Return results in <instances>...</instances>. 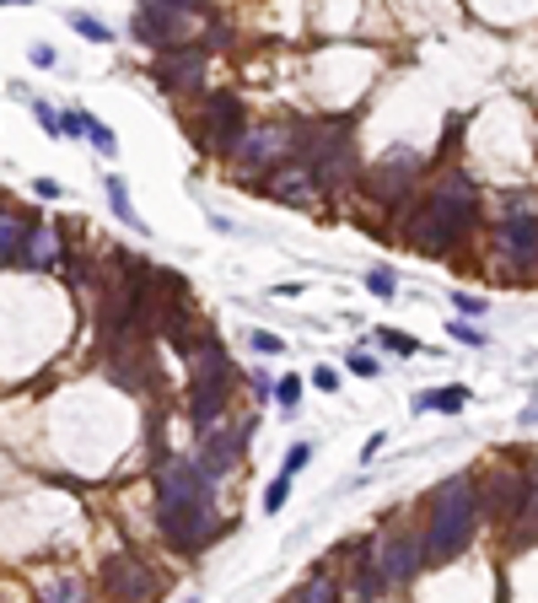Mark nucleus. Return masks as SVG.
Here are the masks:
<instances>
[{
    "label": "nucleus",
    "instance_id": "obj_1",
    "mask_svg": "<svg viewBox=\"0 0 538 603\" xmlns=\"http://www.w3.org/2000/svg\"><path fill=\"white\" fill-rule=\"evenodd\" d=\"M474 496H480V491H474L469 474H458V480H447V485L431 491V501H426V528H420V555H426V566H447L453 555L469 550V539H474V528H480V501H474Z\"/></svg>",
    "mask_w": 538,
    "mask_h": 603
},
{
    "label": "nucleus",
    "instance_id": "obj_2",
    "mask_svg": "<svg viewBox=\"0 0 538 603\" xmlns=\"http://www.w3.org/2000/svg\"><path fill=\"white\" fill-rule=\"evenodd\" d=\"M474 210H480V194L463 173H447L415 210H410V243L426 248V253H453V243L474 226Z\"/></svg>",
    "mask_w": 538,
    "mask_h": 603
},
{
    "label": "nucleus",
    "instance_id": "obj_3",
    "mask_svg": "<svg viewBox=\"0 0 538 603\" xmlns=\"http://www.w3.org/2000/svg\"><path fill=\"white\" fill-rule=\"evenodd\" d=\"M426 167V156L420 151H410V146H393L383 162H372L366 173H361V189L377 200V205H404L410 200V189H415V173Z\"/></svg>",
    "mask_w": 538,
    "mask_h": 603
},
{
    "label": "nucleus",
    "instance_id": "obj_4",
    "mask_svg": "<svg viewBox=\"0 0 538 603\" xmlns=\"http://www.w3.org/2000/svg\"><path fill=\"white\" fill-rule=\"evenodd\" d=\"M172 507H216V480L194 458H167L156 474V512Z\"/></svg>",
    "mask_w": 538,
    "mask_h": 603
},
{
    "label": "nucleus",
    "instance_id": "obj_5",
    "mask_svg": "<svg viewBox=\"0 0 538 603\" xmlns=\"http://www.w3.org/2000/svg\"><path fill=\"white\" fill-rule=\"evenodd\" d=\"M156 528H162V539L178 555H194V550H205L210 539L226 534V523L216 518V507H172V512H156Z\"/></svg>",
    "mask_w": 538,
    "mask_h": 603
},
{
    "label": "nucleus",
    "instance_id": "obj_6",
    "mask_svg": "<svg viewBox=\"0 0 538 603\" xmlns=\"http://www.w3.org/2000/svg\"><path fill=\"white\" fill-rule=\"evenodd\" d=\"M102 588H108L113 603H151L162 593V577L135 555H108L102 561Z\"/></svg>",
    "mask_w": 538,
    "mask_h": 603
},
{
    "label": "nucleus",
    "instance_id": "obj_7",
    "mask_svg": "<svg viewBox=\"0 0 538 603\" xmlns=\"http://www.w3.org/2000/svg\"><path fill=\"white\" fill-rule=\"evenodd\" d=\"M372 561H377V572H383V582H388V588H393V582H410V577H420V572H426L420 534H410V528H388Z\"/></svg>",
    "mask_w": 538,
    "mask_h": 603
},
{
    "label": "nucleus",
    "instance_id": "obj_8",
    "mask_svg": "<svg viewBox=\"0 0 538 603\" xmlns=\"http://www.w3.org/2000/svg\"><path fill=\"white\" fill-rule=\"evenodd\" d=\"M232 156H237L243 167H280L286 156H296V129H280V124H269V129H243V140L232 146Z\"/></svg>",
    "mask_w": 538,
    "mask_h": 603
},
{
    "label": "nucleus",
    "instance_id": "obj_9",
    "mask_svg": "<svg viewBox=\"0 0 538 603\" xmlns=\"http://www.w3.org/2000/svg\"><path fill=\"white\" fill-rule=\"evenodd\" d=\"M474 501H480V512H485L490 523L512 528V523L523 518V501H528V480H523V474H512V469H496V474L485 480V496H474Z\"/></svg>",
    "mask_w": 538,
    "mask_h": 603
},
{
    "label": "nucleus",
    "instance_id": "obj_10",
    "mask_svg": "<svg viewBox=\"0 0 538 603\" xmlns=\"http://www.w3.org/2000/svg\"><path fill=\"white\" fill-rule=\"evenodd\" d=\"M199 135H205L210 151H232V146L243 140V102H237V92H210V97H205V124H199Z\"/></svg>",
    "mask_w": 538,
    "mask_h": 603
},
{
    "label": "nucleus",
    "instance_id": "obj_11",
    "mask_svg": "<svg viewBox=\"0 0 538 603\" xmlns=\"http://www.w3.org/2000/svg\"><path fill=\"white\" fill-rule=\"evenodd\" d=\"M496 248L512 259V264H523V270H534L538 264V216H507L501 226H496Z\"/></svg>",
    "mask_w": 538,
    "mask_h": 603
},
{
    "label": "nucleus",
    "instance_id": "obj_12",
    "mask_svg": "<svg viewBox=\"0 0 538 603\" xmlns=\"http://www.w3.org/2000/svg\"><path fill=\"white\" fill-rule=\"evenodd\" d=\"M199 75H205V49H199V43H194V49H167V54L156 59L162 92H194Z\"/></svg>",
    "mask_w": 538,
    "mask_h": 603
},
{
    "label": "nucleus",
    "instance_id": "obj_13",
    "mask_svg": "<svg viewBox=\"0 0 538 603\" xmlns=\"http://www.w3.org/2000/svg\"><path fill=\"white\" fill-rule=\"evenodd\" d=\"M135 38H140V43H151V49L178 43V38H183V11H167V5L146 0V11L135 16Z\"/></svg>",
    "mask_w": 538,
    "mask_h": 603
},
{
    "label": "nucleus",
    "instance_id": "obj_14",
    "mask_svg": "<svg viewBox=\"0 0 538 603\" xmlns=\"http://www.w3.org/2000/svg\"><path fill=\"white\" fill-rule=\"evenodd\" d=\"M243 442H248V437H237V431H216V437L205 442V453H199L194 464H199V469H205L210 480H221V474H226V469H232L237 458H243Z\"/></svg>",
    "mask_w": 538,
    "mask_h": 603
},
{
    "label": "nucleus",
    "instance_id": "obj_15",
    "mask_svg": "<svg viewBox=\"0 0 538 603\" xmlns=\"http://www.w3.org/2000/svg\"><path fill=\"white\" fill-rule=\"evenodd\" d=\"M226 388L232 383H189V421L205 431V426H216V415L226 410Z\"/></svg>",
    "mask_w": 538,
    "mask_h": 603
},
{
    "label": "nucleus",
    "instance_id": "obj_16",
    "mask_svg": "<svg viewBox=\"0 0 538 603\" xmlns=\"http://www.w3.org/2000/svg\"><path fill=\"white\" fill-rule=\"evenodd\" d=\"M65 253H59V232L54 226H43V221H32V232H27V243H22V264H32V270H54Z\"/></svg>",
    "mask_w": 538,
    "mask_h": 603
},
{
    "label": "nucleus",
    "instance_id": "obj_17",
    "mask_svg": "<svg viewBox=\"0 0 538 603\" xmlns=\"http://www.w3.org/2000/svg\"><path fill=\"white\" fill-rule=\"evenodd\" d=\"M269 194H275V200H286V205H313V200H318V189H313L307 167H275Z\"/></svg>",
    "mask_w": 538,
    "mask_h": 603
},
{
    "label": "nucleus",
    "instance_id": "obj_18",
    "mask_svg": "<svg viewBox=\"0 0 538 603\" xmlns=\"http://www.w3.org/2000/svg\"><path fill=\"white\" fill-rule=\"evenodd\" d=\"M27 232H32V216H11V210H0V270L22 259Z\"/></svg>",
    "mask_w": 538,
    "mask_h": 603
},
{
    "label": "nucleus",
    "instance_id": "obj_19",
    "mask_svg": "<svg viewBox=\"0 0 538 603\" xmlns=\"http://www.w3.org/2000/svg\"><path fill=\"white\" fill-rule=\"evenodd\" d=\"M43 603H92V593H86V582L81 577H49L43 582Z\"/></svg>",
    "mask_w": 538,
    "mask_h": 603
},
{
    "label": "nucleus",
    "instance_id": "obj_20",
    "mask_svg": "<svg viewBox=\"0 0 538 603\" xmlns=\"http://www.w3.org/2000/svg\"><path fill=\"white\" fill-rule=\"evenodd\" d=\"M383 593H388V582H383L377 561H372V555H361V566H356V599L372 603V599H383Z\"/></svg>",
    "mask_w": 538,
    "mask_h": 603
},
{
    "label": "nucleus",
    "instance_id": "obj_21",
    "mask_svg": "<svg viewBox=\"0 0 538 603\" xmlns=\"http://www.w3.org/2000/svg\"><path fill=\"white\" fill-rule=\"evenodd\" d=\"M296 603H340V582L329 572H313L302 588H296Z\"/></svg>",
    "mask_w": 538,
    "mask_h": 603
},
{
    "label": "nucleus",
    "instance_id": "obj_22",
    "mask_svg": "<svg viewBox=\"0 0 538 603\" xmlns=\"http://www.w3.org/2000/svg\"><path fill=\"white\" fill-rule=\"evenodd\" d=\"M463 404H469V388H463V383L437 388V394H426V399H420V410H442V415H458Z\"/></svg>",
    "mask_w": 538,
    "mask_h": 603
},
{
    "label": "nucleus",
    "instance_id": "obj_23",
    "mask_svg": "<svg viewBox=\"0 0 538 603\" xmlns=\"http://www.w3.org/2000/svg\"><path fill=\"white\" fill-rule=\"evenodd\" d=\"M108 205H113V216H119V221L140 226V221H135V205H129V194H124V178H108Z\"/></svg>",
    "mask_w": 538,
    "mask_h": 603
},
{
    "label": "nucleus",
    "instance_id": "obj_24",
    "mask_svg": "<svg viewBox=\"0 0 538 603\" xmlns=\"http://www.w3.org/2000/svg\"><path fill=\"white\" fill-rule=\"evenodd\" d=\"M81 135H86V140H92V146H97L102 156H113V151H119V140H113V129H108V124H97V119H86V129H81Z\"/></svg>",
    "mask_w": 538,
    "mask_h": 603
},
{
    "label": "nucleus",
    "instance_id": "obj_25",
    "mask_svg": "<svg viewBox=\"0 0 538 603\" xmlns=\"http://www.w3.org/2000/svg\"><path fill=\"white\" fill-rule=\"evenodd\" d=\"M377 340H383L388 350H399V356H415V350H426L415 334H399V329H377Z\"/></svg>",
    "mask_w": 538,
    "mask_h": 603
},
{
    "label": "nucleus",
    "instance_id": "obj_26",
    "mask_svg": "<svg viewBox=\"0 0 538 603\" xmlns=\"http://www.w3.org/2000/svg\"><path fill=\"white\" fill-rule=\"evenodd\" d=\"M248 345H253L259 356H280V350H286V340H280V334H269V329H253V334H248Z\"/></svg>",
    "mask_w": 538,
    "mask_h": 603
},
{
    "label": "nucleus",
    "instance_id": "obj_27",
    "mask_svg": "<svg viewBox=\"0 0 538 603\" xmlns=\"http://www.w3.org/2000/svg\"><path fill=\"white\" fill-rule=\"evenodd\" d=\"M291 501V480L280 474V480H269V491H264V512H280Z\"/></svg>",
    "mask_w": 538,
    "mask_h": 603
},
{
    "label": "nucleus",
    "instance_id": "obj_28",
    "mask_svg": "<svg viewBox=\"0 0 538 603\" xmlns=\"http://www.w3.org/2000/svg\"><path fill=\"white\" fill-rule=\"evenodd\" d=\"M70 27H75L81 38H92V43H108V27H102L97 16H70Z\"/></svg>",
    "mask_w": 538,
    "mask_h": 603
},
{
    "label": "nucleus",
    "instance_id": "obj_29",
    "mask_svg": "<svg viewBox=\"0 0 538 603\" xmlns=\"http://www.w3.org/2000/svg\"><path fill=\"white\" fill-rule=\"evenodd\" d=\"M275 399H280V410H296V399H302V377H280Z\"/></svg>",
    "mask_w": 538,
    "mask_h": 603
},
{
    "label": "nucleus",
    "instance_id": "obj_30",
    "mask_svg": "<svg viewBox=\"0 0 538 603\" xmlns=\"http://www.w3.org/2000/svg\"><path fill=\"white\" fill-rule=\"evenodd\" d=\"M393 286H399L393 270H372V275H366V291H377V297H393Z\"/></svg>",
    "mask_w": 538,
    "mask_h": 603
},
{
    "label": "nucleus",
    "instance_id": "obj_31",
    "mask_svg": "<svg viewBox=\"0 0 538 603\" xmlns=\"http://www.w3.org/2000/svg\"><path fill=\"white\" fill-rule=\"evenodd\" d=\"M307 458H313V448H307V442H296V448L286 453V469H280V474H286V480H296V469H302Z\"/></svg>",
    "mask_w": 538,
    "mask_h": 603
},
{
    "label": "nucleus",
    "instance_id": "obj_32",
    "mask_svg": "<svg viewBox=\"0 0 538 603\" xmlns=\"http://www.w3.org/2000/svg\"><path fill=\"white\" fill-rule=\"evenodd\" d=\"M345 367H350L356 377H377V361H372L366 350H350V361H345Z\"/></svg>",
    "mask_w": 538,
    "mask_h": 603
},
{
    "label": "nucleus",
    "instance_id": "obj_33",
    "mask_svg": "<svg viewBox=\"0 0 538 603\" xmlns=\"http://www.w3.org/2000/svg\"><path fill=\"white\" fill-rule=\"evenodd\" d=\"M453 307H458L463 318H480V313H485V302H480V297H469V291H458V297H453Z\"/></svg>",
    "mask_w": 538,
    "mask_h": 603
},
{
    "label": "nucleus",
    "instance_id": "obj_34",
    "mask_svg": "<svg viewBox=\"0 0 538 603\" xmlns=\"http://www.w3.org/2000/svg\"><path fill=\"white\" fill-rule=\"evenodd\" d=\"M86 129V113H59V135L70 140V135H81Z\"/></svg>",
    "mask_w": 538,
    "mask_h": 603
},
{
    "label": "nucleus",
    "instance_id": "obj_35",
    "mask_svg": "<svg viewBox=\"0 0 538 603\" xmlns=\"http://www.w3.org/2000/svg\"><path fill=\"white\" fill-rule=\"evenodd\" d=\"M313 383H318L323 394H334V388H340V372H334V367H318V372H313Z\"/></svg>",
    "mask_w": 538,
    "mask_h": 603
},
{
    "label": "nucleus",
    "instance_id": "obj_36",
    "mask_svg": "<svg viewBox=\"0 0 538 603\" xmlns=\"http://www.w3.org/2000/svg\"><path fill=\"white\" fill-rule=\"evenodd\" d=\"M32 65H43V70H49V65H54V49H49V43H38V49H32Z\"/></svg>",
    "mask_w": 538,
    "mask_h": 603
},
{
    "label": "nucleus",
    "instance_id": "obj_37",
    "mask_svg": "<svg viewBox=\"0 0 538 603\" xmlns=\"http://www.w3.org/2000/svg\"><path fill=\"white\" fill-rule=\"evenodd\" d=\"M156 5H167V11H189V5H199V0H156Z\"/></svg>",
    "mask_w": 538,
    "mask_h": 603
},
{
    "label": "nucleus",
    "instance_id": "obj_38",
    "mask_svg": "<svg viewBox=\"0 0 538 603\" xmlns=\"http://www.w3.org/2000/svg\"><path fill=\"white\" fill-rule=\"evenodd\" d=\"M0 5H27V0H0Z\"/></svg>",
    "mask_w": 538,
    "mask_h": 603
},
{
    "label": "nucleus",
    "instance_id": "obj_39",
    "mask_svg": "<svg viewBox=\"0 0 538 603\" xmlns=\"http://www.w3.org/2000/svg\"><path fill=\"white\" fill-rule=\"evenodd\" d=\"M183 603H199V599H183Z\"/></svg>",
    "mask_w": 538,
    "mask_h": 603
}]
</instances>
